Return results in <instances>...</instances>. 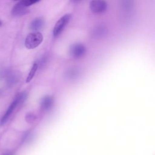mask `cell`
I'll use <instances>...</instances> for the list:
<instances>
[{
	"label": "cell",
	"instance_id": "obj_4",
	"mask_svg": "<svg viewBox=\"0 0 155 155\" xmlns=\"http://www.w3.org/2000/svg\"><path fill=\"white\" fill-rule=\"evenodd\" d=\"M90 9L95 14L104 13L107 9V3L105 0H91L89 4Z\"/></svg>",
	"mask_w": 155,
	"mask_h": 155
},
{
	"label": "cell",
	"instance_id": "obj_13",
	"mask_svg": "<svg viewBox=\"0 0 155 155\" xmlns=\"http://www.w3.org/2000/svg\"><path fill=\"white\" fill-rule=\"evenodd\" d=\"M25 119H26V120L28 122H32L33 120H34V115L31 114H28L26 117H25Z\"/></svg>",
	"mask_w": 155,
	"mask_h": 155
},
{
	"label": "cell",
	"instance_id": "obj_2",
	"mask_svg": "<svg viewBox=\"0 0 155 155\" xmlns=\"http://www.w3.org/2000/svg\"><path fill=\"white\" fill-rule=\"evenodd\" d=\"M43 40L42 35L38 31L32 32L27 35L25 40V46L28 49H34L39 46Z\"/></svg>",
	"mask_w": 155,
	"mask_h": 155
},
{
	"label": "cell",
	"instance_id": "obj_16",
	"mask_svg": "<svg viewBox=\"0 0 155 155\" xmlns=\"http://www.w3.org/2000/svg\"><path fill=\"white\" fill-rule=\"evenodd\" d=\"M1 25V21H0V25Z\"/></svg>",
	"mask_w": 155,
	"mask_h": 155
},
{
	"label": "cell",
	"instance_id": "obj_10",
	"mask_svg": "<svg viewBox=\"0 0 155 155\" xmlns=\"http://www.w3.org/2000/svg\"><path fill=\"white\" fill-rule=\"evenodd\" d=\"M38 64L35 62L33 65V66H32V67H31V70H30V72H29V73L27 76V79H26V82H29L33 79V78L34 77V76H35V73H36V72L38 70Z\"/></svg>",
	"mask_w": 155,
	"mask_h": 155
},
{
	"label": "cell",
	"instance_id": "obj_1",
	"mask_svg": "<svg viewBox=\"0 0 155 155\" xmlns=\"http://www.w3.org/2000/svg\"><path fill=\"white\" fill-rule=\"evenodd\" d=\"M26 97V94L25 93H22L21 94H19L18 96L13 100V101L11 103L8 108H7V111L4 113V116L2 117L0 120V125H3L8 119L11 114L13 113V111L16 108V107L19 105V104L22 102Z\"/></svg>",
	"mask_w": 155,
	"mask_h": 155
},
{
	"label": "cell",
	"instance_id": "obj_12",
	"mask_svg": "<svg viewBox=\"0 0 155 155\" xmlns=\"http://www.w3.org/2000/svg\"><path fill=\"white\" fill-rule=\"evenodd\" d=\"M41 0H25V5L27 7L31 6L39 1H41Z\"/></svg>",
	"mask_w": 155,
	"mask_h": 155
},
{
	"label": "cell",
	"instance_id": "obj_15",
	"mask_svg": "<svg viewBox=\"0 0 155 155\" xmlns=\"http://www.w3.org/2000/svg\"><path fill=\"white\" fill-rule=\"evenodd\" d=\"M71 1H73V2H77V1H79V0H71Z\"/></svg>",
	"mask_w": 155,
	"mask_h": 155
},
{
	"label": "cell",
	"instance_id": "obj_11",
	"mask_svg": "<svg viewBox=\"0 0 155 155\" xmlns=\"http://www.w3.org/2000/svg\"><path fill=\"white\" fill-rule=\"evenodd\" d=\"M79 74V71L78 68H72L67 71V76L70 79H74L78 77Z\"/></svg>",
	"mask_w": 155,
	"mask_h": 155
},
{
	"label": "cell",
	"instance_id": "obj_8",
	"mask_svg": "<svg viewBox=\"0 0 155 155\" xmlns=\"http://www.w3.org/2000/svg\"><path fill=\"white\" fill-rule=\"evenodd\" d=\"M44 25V19L42 18H36L31 21L30 25V28L32 30L37 31L42 28Z\"/></svg>",
	"mask_w": 155,
	"mask_h": 155
},
{
	"label": "cell",
	"instance_id": "obj_17",
	"mask_svg": "<svg viewBox=\"0 0 155 155\" xmlns=\"http://www.w3.org/2000/svg\"><path fill=\"white\" fill-rule=\"evenodd\" d=\"M15 1H17V0H15Z\"/></svg>",
	"mask_w": 155,
	"mask_h": 155
},
{
	"label": "cell",
	"instance_id": "obj_3",
	"mask_svg": "<svg viewBox=\"0 0 155 155\" xmlns=\"http://www.w3.org/2000/svg\"><path fill=\"white\" fill-rule=\"evenodd\" d=\"M71 18V16L70 14H65L58 19L53 30V35L54 38H57L61 35L66 25L70 22Z\"/></svg>",
	"mask_w": 155,
	"mask_h": 155
},
{
	"label": "cell",
	"instance_id": "obj_9",
	"mask_svg": "<svg viewBox=\"0 0 155 155\" xmlns=\"http://www.w3.org/2000/svg\"><path fill=\"white\" fill-rule=\"evenodd\" d=\"M52 104L53 99L50 96H46L42 99L41 106L44 110H48L51 107Z\"/></svg>",
	"mask_w": 155,
	"mask_h": 155
},
{
	"label": "cell",
	"instance_id": "obj_7",
	"mask_svg": "<svg viewBox=\"0 0 155 155\" xmlns=\"http://www.w3.org/2000/svg\"><path fill=\"white\" fill-rule=\"evenodd\" d=\"M107 33V28L103 25L96 26L93 31V35L96 38H102Z\"/></svg>",
	"mask_w": 155,
	"mask_h": 155
},
{
	"label": "cell",
	"instance_id": "obj_6",
	"mask_svg": "<svg viewBox=\"0 0 155 155\" xmlns=\"http://www.w3.org/2000/svg\"><path fill=\"white\" fill-rule=\"evenodd\" d=\"M27 8L25 5V0H21L13 7L12 13L15 16H21L27 13Z\"/></svg>",
	"mask_w": 155,
	"mask_h": 155
},
{
	"label": "cell",
	"instance_id": "obj_5",
	"mask_svg": "<svg viewBox=\"0 0 155 155\" xmlns=\"http://www.w3.org/2000/svg\"><path fill=\"white\" fill-rule=\"evenodd\" d=\"M86 52L85 45L81 43H75L72 44L69 48L70 56L75 59H79L84 56Z\"/></svg>",
	"mask_w": 155,
	"mask_h": 155
},
{
	"label": "cell",
	"instance_id": "obj_14",
	"mask_svg": "<svg viewBox=\"0 0 155 155\" xmlns=\"http://www.w3.org/2000/svg\"><path fill=\"white\" fill-rule=\"evenodd\" d=\"M2 155H12V154L10 153H4Z\"/></svg>",
	"mask_w": 155,
	"mask_h": 155
}]
</instances>
